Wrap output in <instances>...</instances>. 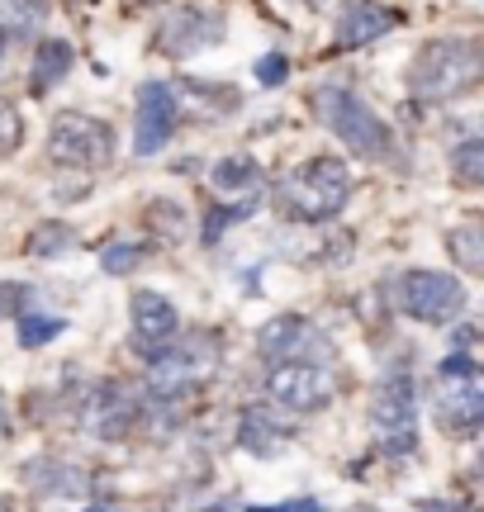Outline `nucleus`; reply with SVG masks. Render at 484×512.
Returning a JSON list of instances; mask_svg holds the SVG:
<instances>
[{
    "instance_id": "f257e3e1",
    "label": "nucleus",
    "mask_w": 484,
    "mask_h": 512,
    "mask_svg": "<svg viewBox=\"0 0 484 512\" xmlns=\"http://www.w3.org/2000/svg\"><path fill=\"white\" fill-rule=\"evenodd\" d=\"M484 53L475 38H432L409 67V95L418 100H456L480 86Z\"/></svg>"
},
{
    "instance_id": "f03ea898",
    "label": "nucleus",
    "mask_w": 484,
    "mask_h": 512,
    "mask_svg": "<svg viewBox=\"0 0 484 512\" xmlns=\"http://www.w3.org/2000/svg\"><path fill=\"white\" fill-rule=\"evenodd\" d=\"M347 200H352V171H347V162H337V157H314V162H304L295 176H285L276 190L280 214L295 219V223L337 219Z\"/></svg>"
},
{
    "instance_id": "7ed1b4c3",
    "label": "nucleus",
    "mask_w": 484,
    "mask_h": 512,
    "mask_svg": "<svg viewBox=\"0 0 484 512\" xmlns=\"http://www.w3.org/2000/svg\"><path fill=\"white\" fill-rule=\"evenodd\" d=\"M314 110H318V119L342 138V147H347L352 157H361V162L390 157V128H385V119L356 91H347V86H323V91L314 95Z\"/></svg>"
},
{
    "instance_id": "20e7f679",
    "label": "nucleus",
    "mask_w": 484,
    "mask_h": 512,
    "mask_svg": "<svg viewBox=\"0 0 484 512\" xmlns=\"http://www.w3.org/2000/svg\"><path fill=\"white\" fill-rule=\"evenodd\" d=\"M371 427H375V446L385 456H409L418 446V394H413L409 370H390L385 380L375 384Z\"/></svg>"
},
{
    "instance_id": "39448f33",
    "label": "nucleus",
    "mask_w": 484,
    "mask_h": 512,
    "mask_svg": "<svg viewBox=\"0 0 484 512\" xmlns=\"http://www.w3.org/2000/svg\"><path fill=\"white\" fill-rule=\"evenodd\" d=\"M437 418L456 437H475V427L484 418V375L466 351L447 356L437 370Z\"/></svg>"
},
{
    "instance_id": "423d86ee",
    "label": "nucleus",
    "mask_w": 484,
    "mask_h": 512,
    "mask_svg": "<svg viewBox=\"0 0 484 512\" xmlns=\"http://www.w3.org/2000/svg\"><path fill=\"white\" fill-rule=\"evenodd\" d=\"M48 157L62 171H100L114 162V133L105 119L91 114H57L48 133Z\"/></svg>"
},
{
    "instance_id": "0eeeda50",
    "label": "nucleus",
    "mask_w": 484,
    "mask_h": 512,
    "mask_svg": "<svg viewBox=\"0 0 484 512\" xmlns=\"http://www.w3.org/2000/svg\"><path fill=\"white\" fill-rule=\"evenodd\" d=\"M394 299L409 318L428 328H451L466 313V285L447 271H404L394 285Z\"/></svg>"
},
{
    "instance_id": "6e6552de",
    "label": "nucleus",
    "mask_w": 484,
    "mask_h": 512,
    "mask_svg": "<svg viewBox=\"0 0 484 512\" xmlns=\"http://www.w3.org/2000/svg\"><path fill=\"white\" fill-rule=\"evenodd\" d=\"M266 394L285 413H318L337 399V375L323 361H280L266 375Z\"/></svg>"
},
{
    "instance_id": "1a4fd4ad",
    "label": "nucleus",
    "mask_w": 484,
    "mask_h": 512,
    "mask_svg": "<svg viewBox=\"0 0 484 512\" xmlns=\"http://www.w3.org/2000/svg\"><path fill=\"white\" fill-rule=\"evenodd\" d=\"M214 370H219V356H214L205 342H200V347H181V351H157L148 361V394H157V399L195 394Z\"/></svg>"
},
{
    "instance_id": "9d476101",
    "label": "nucleus",
    "mask_w": 484,
    "mask_h": 512,
    "mask_svg": "<svg viewBox=\"0 0 484 512\" xmlns=\"http://www.w3.org/2000/svg\"><path fill=\"white\" fill-rule=\"evenodd\" d=\"M138 413H143V399L133 394L129 384H119V380L95 384L91 394L81 399V427H86L91 437H100V441L129 437L133 422H138Z\"/></svg>"
},
{
    "instance_id": "9b49d317",
    "label": "nucleus",
    "mask_w": 484,
    "mask_h": 512,
    "mask_svg": "<svg viewBox=\"0 0 484 512\" xmlns=\"http://www.w3.org/2000/svg\"><path fill=\"white\" fill-rule=\"evenodd\" d=\"M176 119H181V100L171 86L162 81H148L143 91H138V128H133V152L138 157H152V152H162L171 143V133H176Z\"/></svg>"
},
{
    "instance_id": "f8f14e48",
    "label": "nucleus",
    "mask_w": 484,
    "mask_h": 512,
    "mask_svg": "<svg viewBox=\"0 0 484 512\" xmlns=\"http://www.w3.org/2000/svg\"><path fill=\"white\" fill-rule=\"evenodd\" d=\"M129 313H133V347L148 351V361L157 351H167V342L181 332V313L171 304L167 294L157 290H138L129 299Z\"/></svg>"
},
{
    "instance_id": "ddd939ff",
    "label": "nucleus",
    "mask_w": 484,
    "mask_h": 512,
    "mask_svg": "<svg viewBox=\"0 0 484 512\" xmlns=\"http://www.w3.org/2000/svg\"><path fill=\"white\" fill-rule=\"evenodd\" d=\"M224 38V15L219 10H181L167 15V24L157 29V48L171 57H190Z\"/></svg>"
},
{
    "instance_id": "4468645a",
    "label": "nucleus",
    "mask_w": 484,
    "mask_h": 512,
    "mask_svg": "<svg viewBox=\"0 0 484 512\" xmlns=\"http://www.w3.org/2000/svg\"><path fill=\"white\" fill-rule=\"evenodd\" d=\"M309 342H318V332L309 328V318H299V313H280V318H271V323L257 332V351L271 366L299 361V347H309Z\"/></svg>"
},
{
    "instance_id": "2eb2a0df",
    "label": "nucleus",
    "mask_w": 484,
    "mask_h": 512,
    "mask_svg": "<svg viewBox=\"0 0 484 512\" xmlns=\"http://www.w3.org/2000/svg\"><path fill=\"white\" fill-rule=\"evenodd\" d=\"M238 446L252 456H276L290 446V427L271 413V408H242L238 418Z\"/></svg>"
},
{
    "instance_id": "dca6fc26",
    "label": "nucleus",
    "mask_w": 484,
    "mask_h": 512,
    "mask_svg": "<svg viewBox=\"0 0 484 512\" xmlns=\"http://www.w3.org/2000/svg\"><path fill=\"white\" fill-rule=\"evenodd\" d=\"M399 24V15L394 10H385V5H352L347 15L337 19V48H361V43H375V38H385Z\"/></svg>"
},
{
    "instance_id": "f3484780",
    "label": "nucleus",
    "mask_w": 484,
    "mask_h": 512,
    "mask_svg": "<svg viewBox=\"0 0 484 512\" xmlns=\"http://www.w3.org/2000/svg\"><path fill=\"white\" fill-rule=\"evenodd\" d=\"M209 181H214L219 195H233L228 204H261V171L247 157H224V162L214 166Z\"/></svg>"
},
{
    "instance_id": "a211bd4d",
    "label": "nucleus",
    "mask_w": 484,
    "mask_h": 512,
    "mask_svg": "<svg viewBox=\"0 0 484 512\" xmlns=\"http://www.w3.org/2000/svg\"><path fill=\"white\" fill-rule=\"evenodd\" d=\"M67 72H72V43H62V38L38 43L34 67H29V86H34V95H48Z\"/></svg>"
},
{
    "instance_id": "6ab92c4d",
    "label": "nucleus",
    "mask_w": 484,
    "mask_h": 512,
    "mask_svg": "<svg viewBox=\"0 0 484 512\" xmlns=\"http://www.w3.org/2000/svg\"><path fill=\"white\" fill-rule=\"evenodd\" d=\"M24 484H34L43 494H72V498L86 494V475L76 465H62V460H34V465H24Z\"/></svg>"
},
{
    "instance_id": "aec40b11",
    "label": "nucleus",
    "mask_w": 484,
    "mask_h": 512,
    "mask_svg": "<svg viewBox=\"0 0 484 512\" xmlns=\"http://www.w3.org/2000/svg\"><path fill=\"white\" fill-rule=\"evenodd\" d=\"M447 252L456 256V266L461 271H484V228L475 219H466V223H456L447 233Z\"/></svg>"
},
{
    "instance_id": "412c9836",
    "label": "nucleus",
    "mask_w": 484,
    "mask_h": 512,
    "mask_svg": "<svg viewBox=\"0 0 484 512\" xmlns=\"http://www.w3.org/2000/svg\"><path fill=\"white\" fill-rule=\"evenodd\" d=\"M76 247V228L72 223H38L34 233H29V252L34 256H67Z\"/></svg>"
},
{
    "instance_id": "4be33fe9",
    "label": "nucleus",
    "mask_w": 484,
    "mask_h": 512,
    "mask_svg": "<svg viewBox=\"0 0 484 512\" xmlns=\"http://www.w3.org/2000/svg\"><path fill=\"white\" fill-rule=\"evenodd\" d=\"M62 328H67V323L53 318V313H19V347H43V342H53Z\"/></svg>"
},
{
    "instance_id": "5701e85b",
    "label": "nucleus",
    "mask_w": 484,
    "mask_h": 512,
    "mask_svg": "<svg viewBox=\"0 0 484 512\" xmlns=\"http://www.w3.org/2000/svg\"><path fill=\"white\" fill-rule=\"evenodd\" d=\"M451 166H456V181L461 185H480L484 181V143L480 138H466V143L451 152Z\"/></svg>"
},
{
    "instance_id": "b1692460",
    "label": "nucleus",
    "mask_w": 484,
    "mask_h": 512,
    "mask_svg": "<svg viewBox=\"0 0 484 512\" xmlns=\"http://www.w3.org/2000/svg\"><path fill=\"white\" fill-rule=\"evenodd\" d=\"M143 256H148L143 242H114V247L100 252V266H105L110 275H129L133 266H143Z\"/></svg>"
},
{
    "instance_id": "393cba45",
    "label": "nucleus",
    "mask_w": 484,
    "mask_h": 512,
    "mask_svg": "<svg viewBox=\"0 0 484 512\" xmlns=\"http://www.w3.org/2000/svg\"><path fill=\"white\" fill-rule=\"evenodd\" d=\"M43 0H0V24H10V29H29L43 19Z\"/></svg>"
},
{
    "instance_id": "a878e982",
    "label": "nucleus",
    "mask_w": 484,
    "mask_h": 512,
    "mask_svg": "<svg viewBox=\"0 0 484 512\" xmlns=\"http://www.w3.org/2000/svg\"><path fill=\"white\" fill-rule=\"evenodd\" d=\"M19 143H24V119H19V110L0 95V157H10Z\"/></svg>"
},
{
    "instance_id": "bb28decb",
    "label": "nucleus",
    "mask_w": 484,
    "mask_h": 512,
    "mask_svg": "<svg viewBox=\"0 0 484 512\" xmlns=\"http://www.w3.org/2000/svg\"><path fill=\"white\" fill-rule=\"evenodd\" d=\"M19 309H24V285L0 280V318H19Z\"/></svg>"
},
{
    "instance_id": "cd10ccee",
    "label": "nucleus",
    "mask_w": 484,
    "mask_h": 512,
    "mask_svg": "<svg viewBox=\"0 0 484 512\" xmlns=\"http://www.w3.org/2000/svg\"><path fill=\"white\" fill-rule=\"evenodd\" d=\"M257 81L261 86H280V81H285V57L280 53H266L257 62Z\"/></svg>"
},
{
    "instance_id": "c85d7f7f",
    "label": "nucleus",
    "mask_w": 484,
    "mask_h": 512,
    "mask_svg": "<svg viewBox=\"0 0 484 512\" xmlns=\"http://www.w3.org/2000/svg\"><path fill=\"white\" fill-rule=\"evenodd\" d=\"M418 512H470V508L466 503H451V498H423Z\"/></svg>"
},
{
    "instance_id": "c756f323",
    "label": "nucleus",
    "mask_w": 484,
    "mask_h": 512,
    "mask_svg": "<svg viewBox=\"0 0 484 512\" xmlns=\"http://www.w3.org/2000/svg\"><path fill=\"white\" fill-rule=\"evenodd\" d=\"M5 432H10V413H5V403H0V441H5Z\"/></svg>"
},
{
    "instance_id": "7c9ffc66",
    "label": "nucleus",
    "mask_w": 484,
    "mask_h": 512,
    "mask_svg": "<svg viewBox=\"0 0 484 512\" xmlns=\"http://www.w3.org/2000/svg\"><path fill=\"white\" fill-rule=\"evenodd\" d=\"M105 512H119V503H110V508H105Z\"/></svg>"
},
{
    "instance_id": "2f4dec72",
    "label": "nucleus",
    "mask_w": 484,
    "mask_h": 512,
    "mask_svg": "<svg viewBox=\"0 0 484 512\" xmlns=\"http://www.w3.org/2000/svg\"><path fill=\"white\" fill-rule=\"evenodd\" d=\"M0 512H10V508H5V498H0Z\"/></svg>"
}]
</instances>
